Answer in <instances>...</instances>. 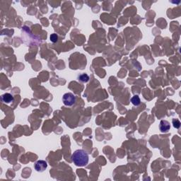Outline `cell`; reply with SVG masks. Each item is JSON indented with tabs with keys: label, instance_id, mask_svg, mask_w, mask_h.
I'll return each mask as SVG.
<instances>
[{
	"label": "cell",
	"instance_id": "cell-1",
	"mask_svg": "<svg viewBox=\"0 0 181 181\" xmlns=\"http://www.w3.org/2000/svg\"><path fill=\"white\" fill-rule=\"evenodd\" d=\"M71 159L77 166H85L89 163V155L84 150L78 149L72 153Z\"/></svg>",
	"mask_w": 181,
	"mask_h": 181
},
{
	"label": "cell",
	"instance_id": "cell-2",
	"mask_svg": "<svg viewBox=\"0 0 181 181\" xmlns=\"http://www.w3.org/2000/svg\"><path fill=\"white\" fill-rule=\"evenodd\" d=\"M62 101L65 106H71L75 103L76 97L71 93H67V94H64L63 97H62Z\"/></svg>",
	"mask_w": 181,
	"mask_h": 181
},
{
	"label": "cell",
	"instance_id": "cell-3",
	"mask_svg": "<svg viewBox=\"0 0 181 181\" xmlns=\"http://www.w3.org/2000/svg\"><path fill=\"white\" fill-rule=\"evenodd\" d=\"M48 167V164L45 161L39 160L35 164V168L38 172H43Z\"/></svg>",
	"mask_w": 181,
	"mask_h": 181
},
{
	"label": "cell",
	"instance_id": "cell-4",
	"mask_svg": "<svg viewBox=\"0 0 181 181\" xmlns=\"http://www.w3.org/2000/svg\"><path fill=\"white\" fill-rule=\"evenodd\" d=\"M159 128H160L161 132L166 133L170 130V128H171L170 123L166 120H161L160 122V124H159Z\"/></svg>",
	"mask_w": 181,
	"mask_h": 181
},
{
	"label": "cell",
	"instance_id": "cell-5",
	"mask_svg": "<svg viewBox=\"0 0 181 181\" xmlns=\"http://www.w3.org/2000/svg\"><path fill=\"white\" fill-rule=\"evenodd\" d=\"M1 99L2 102L5 103H9L13 101V96L9 93H6V94H3L1 97Z\"/></svg>",
	"mask_w": 181,
	"mask_h": 181
},
{
	"label": "cell",
	"instance_id": "cell-6",
	"mask_svg": "<svg viewBox=\"0 0 181 181\" xmlns=\"http://www.w3.org/2000/svg\"><path fill=\"white\" fill-rule=\"evenodd\" d=\"M131 102H132V103L134 105V106H138L140 105L141 100H140V98H139V97L137 95V96H134L131 98Z\"/></svg>",
	"mask_w": 181,
	"mask_h": 181
},
{
	"label": "cell",
	"instance_id": "cell-7",
	"mask_svg": "<svg viewBox=\"0 0 181 181\" xmlns=\"http://www.w3.org/2000/svg\"><path fill=\"white\" fill-rule=\"evenodd\" d=\"M79 79L80 81L83 82V83L85 82V83H86V82L89 81V77L86 74H81V75L79 76Z\"/></svg>",
	"mask_w": 181,
	"mask_h": 181
},
{
	"label": "cell",
	"instance_id": "cell-8",
	"mask_svg": "<svg viewBox=\"0 0 181 181\" xmlns=\"http://www.w3.org/2000/svg\"><path fill=\"white\" fill-rule=\"evenodd\" d=\"M173 127H174L175 128L178 129L179 127H180V122L179 121L178 119H173Z\"/></svg>",
	"mask_w": 181,
	"mask_h": 181
},
{
	"label": "cell",
	"instance_id": "cell-9",
	"mask_svg": "<svg viewBox=\"0 0 181 181\" xmlns=\"http://www.w3.org/2000/svg\"><path fill=\"white\" fill-rule=\"evenodd\" d=\"M50 38V40L52 42H56L58 40V36H57V35L55 34V33H53V34L51 35Z\"/></svg>",
	"mask_w": 181,
	"mask_h": 181
}]
</instances>
